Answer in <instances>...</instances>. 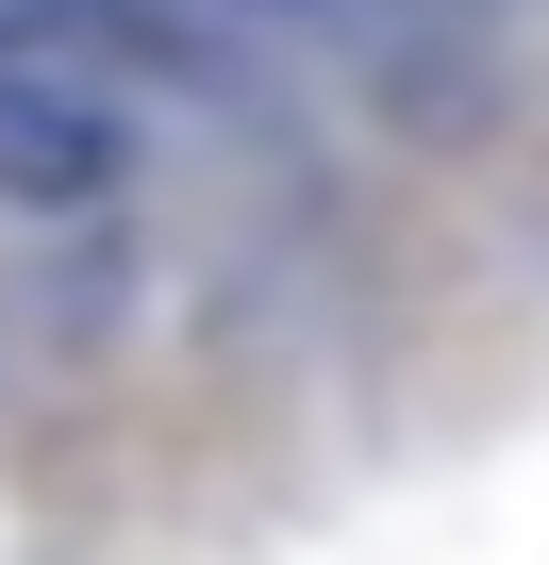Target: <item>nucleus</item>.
Masks as SVG:
<instances>
[{
    "label": "nucleus",
    "mask_w": 549,
    "mask_h": 565,
    "mask_svg": "<svg viewBox=\"0 0 549 565\" xmlns=\"http://www.w3.org/2000/svg\"><path fill=\"white\" fill-rule=\"evenodd\" d=\"M117 183H134L117 100H84V84H51V67L0 51V200H34V216H101Z\"/></svg>",
    "instance_id": "f257e3e1"
}]
</instances>
